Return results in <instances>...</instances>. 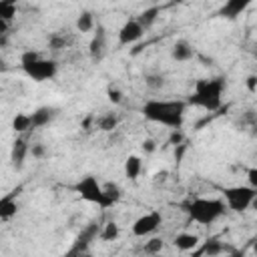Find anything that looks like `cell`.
<instances>
[{"instance_id":"13","label":"cell","mask_w":257,"mask_h":257,"mask_svg":"<svg viewBox=\"0 0 257 257\" xmlns=\"http://www.w3.org/2000/svg\"><path fill=\"white\" fill-rule=\"evenodd\" d=\"M247 6H249V2H247V0H229V2H225V4L221 6L219 14H221L223 18L235 20L237 16H241V12H245V8H247Z\"/></svg>"},{"instance_id":"3","label":"cell","mask_w":257,"mask_h":257,"mask_svg":"<svg viewBox=\"0 0 257 257\" xmlns=\"http://www.w3.org/2000/svg\"><path fill=\"white\" fill-rule=\"evenodd\" d=\"M227 211V203L221 199H207V197H199L193 199L187 205V213L189 219L199 223V225H211L217 219H221Z\"/></svg>"},{"instance_id":"25","label":"cell","mask_w":257,"mask_h":257,"mask_svg":"<svg viewBox=\"0 0 257 257\" xmlns=\"http://www.w3.org/2000/svg\"><path fill=\"white\" fill-rule=\"evenodd\" d=\"M68 42H70V40H68L64 34H60V32H52V34L48 36V48H50V50H62V48H66Z\"/></svg>"},{"instance_id":"30","label":"cell","mask_w":257,"mask_h":257,"mask_svg":"<svg viewBox=\"0 0 257 257\" xmlns=\"http://www.w3.org/2000/svg\"><path fill=\"white\" fill-rule=\"evenodd\" d=\"M38 58H40V54H38V52H34V50H24V52H22V56H20V64H22V66L32 64V62H36Z\"/></svg>"},{"instance_id":"28","label":"cell","mask_w":257,"mask_h":257,"mask_svg":"<svg viewBox=\"0 0 257 257\" xmlns=\"http://www.w3.org/2000/svg\"><path fill=\"white\" fill-rule=\"evenodd\" d=\"M16 16V4L14 2H0V20L10 22Z\"/></svg>"},{"instance_id":"8","label":"cell","mask_w":257,"mask_h":257,"mask_svg":"<svg viewBox=\"0 0 257 257\" xmlns=\"http://www.w3.org/2000/svg\"><path fill=\"white\" fill-rule=\"evenodd\" d=\"M98 233H100L98 223H88V225L80 231V235L76 237V241H74V245L70 247V251L66 253V257H80L82 253H86V249H88L90 241H92Z\"/></svg>"},{"instance_id":"1","label":"cell","mask_w":257,"mask_h":257,"mask_svg":"<svg viewBox=\"0 0 257 257\" xmlns=\"http://www.w3.org/2000/svg\"><path fill=\"white\" fill-rule=\"evenodd\" d=\"M185 110H187V102L185 100H147L143 104V114L145 118L165 124L171 131H177L183 126L185 120Z\"/></svg>"},{"instance_id":"19","label":"cell","mask_w":257,"mask_h":257,"mask_svg":"<svg viewBox=\"0 0 257 257\" xmlns=\"http://www.w3.org/2000/svg\"><path fill=\"white\" fill-rule=\"evenodd\" d=\"M161 14V8L159 6H151V8H145L139 16H137V22L147 30V28H151L153 24H155V20H157V16Z\"/></svg>"},{"instance_id":"32","label":"cell","mask_w":257,"mask_h":257,"mask_svg":"<svg viewBox=\"0 0 257 257\" xmlns=\"http://www.w3.org/2000/svg\"><path fill=\"white\" fill-rule=\"evenodd\" d=\"M183 141H185V137H183L181 128H177V131H171V137H169V145L181 147V145H183Z\"/></svg>"},{"instance_id":"40","label":"cell","mask_w":257,"mask_h":257,"mask_svg":"<svg viewBox=\"0 0 257 257\" xmlns=\"http://www.w3.org/2000/svg\"><path fill=\"white\" fill-rule=\"evenodd\" d=\"M253 253L257 255V239H255V243H253Z\"/></svg>"},{"instance_id":"7","label":"cell","mask_w":257,"mask_h":257,"mask_svg":"<svg viewBox=\"0 0 257 257\" xmlns=\"http://www.w3.org/2000/svg\"><path fill=\"white\" fill-rule=\"evenodd\" d=\"M163 223V217L159 211H149L145 215H141L135 223H133V235L137 237H147L151 233H155Z\"/></svg>"},{"instance_id":"33","label":"cell","mask_w":257,"mask_h":257,"mask_svg":"<svg viewBox=\"0 0 257 257\" xmlns=\"http://www.w3.org/2000/svg\"><path fill=\"white\" fill-rule=\"evenodd\" d=\"M141 149H143V153L151 155V153H155V151H157V143H155L153 139H145V141L141 143Z\"/></svg>"},{"instance_id":"37","label":"cell","mask_w":257,"mask_h":257,"mask_svg":"<svg viewBox=\"0 0 257 257\" xmlns=\"http://www.w3.org/2000/svg\"><path fill=\"white\" fill-rule=\"evenodd\" d=\"M92 120H96V118H92V116H86V118L82 120V126H84V128H90V124H92Z\"/></svg>"},{"instance_id":"15","label":"cell","mask_w":257,"mask_h":257,"mask_svg":"<svg viewBox=\"0 0 257 257\" xmlns=\"http://www.w3.org/2000/svg\"><path fill=\"white\" fill-rule=\"evenodd\" d=\"M16 195H18V191H12L10 195H6V197L0 199V219H2V221H8L10 217L16 215V211H18Z\"/></svg>"},{"instance_id":"36","label":"cell","mask_w":257,"mask_h":257,"mask_svg":"<svg viewBox=\"0 0 257 257\" xmlns=\"http://www.w3.org/2000/svg\"><path fill=\"white\" fill-rule=\"evenodd\" d=\"M167 175H169L167 171H159V173H155V179H153V181H155V183H159V181L163 183V181L167 179Z\"/></svg>"},{"instance_id":"6","label":"cell","mask_w":257,"mask_h":257,"mask_svg":"<svg viewBox=\"0 0 257 257\" xmlns=\"http://www.w3.org/2000/svg\"><path fill=\"white\" fill-rule=\"evenodd\" d=\"M22 70H24V74H26L28 78H32L34 82H44V80H50V78H54V76H56L58 66H56V62H54V60L38 58L36 62L22 66Z\"/></svg>"},{"instance_id":"42","label":"cell","mask_w":257,"mask_h":257,"mask_svg":"<svg viewBox=\"0 0 257 257\" xmlns=\"http://www.w3.org/2000/svg\"><path fill=\"white\" fill-rule=\"evenodd\" d=\"M255 58H257V52H255Z\"/></svg>"},{"instance_id":"18","label":"cell","mask_w":257,"mask_h":257,"mask_svg":"<svg viewBox=\"0 0 257 257\" xmlns=\"http://www.w3.org/2000/svg\"><path fill=\"white\" fill-rule=\"evenodd\" d=\"M141 171H143V161H141V157L128 155L126 161H124V175H126V179L137 181L139 175H141Z\"/></svg>"},{"instance_id":"4","label":"cell","mask_w":257,"mask_h":257,"mask_svg":"<svg viewBox=\"0 0 257 257\" xmlns=\"http://www.w3.org/2000/svg\"><path fill=\"white\" fill-rule=\"evenodd\" d=\"M223 197L227 203V209L235 211V213H243L247 209H251L253 199L257 197V191L249 185H237V187H225L223 189Z\"/></svg>"},{"instance_id":"11","label":"cell","mask_w":257,"mask_h":257,"mask_svg":"<svg viewBox=\"0 0 257 257\" xmlns=\"http://www.w3.org/2000/svg\"><path fill=\"white\" fill-rule=\"evenodd\" d=\"M225 251V245L219 241V237H209L191 257H219Z\"/></svg>"},{"instance_id":"24","label":"cell","mask_w":257,"mask_h":257,"mask_svg":"<svg viewBox=\"0 0 257 257\" xmlns=\"http://www.w3.org/2000/svg\"><path fill=\"white\" fill-rule=\"evenodd\" d=\"M118 225L114 223V221H106L104 225H102V231H100V239L102 241H114L116 237H118Z\"/></svg>"},{"instance_id":"35","label":"cell","mask_w":257,"mask_h":257,"mask_svg":"<svg viewBox=\"0 0 257 257\" xmlns=\"http://www.w3.org/2000/svg\"><path fill=\"white\" fill-rule=\"evenodd\" d=\"M245 86L249 92H255L257 90V74H249L247 80H245Z\"/></svg>"},{"instance_id":"29","label":"cell","mask_w":257,"mask_h":257,"mask_svg":"<svg viewBox=\"0 0 257 257\" xmlns=\"http://www.w3.org/2000/svg\"><path fill=\"white\" fill-rule=\"evenodd\" d=\"M106 96H108V100H110L112 104H120V102H122V92H120L116 86H112V84L106 88Z\"/></svg>"},{"instance_id":"41","label":"cell","mask_w":257,"mask_h":257,"mask_svg":"<svg viewBox=\"0 0 257 257\" xmlns=\"http://www.w3.org/2000/svg\"><path fill=\"white\" fill-rule=\"evenodd\" d=\"M80 257H92V255H90V253H82Z\"/></svg>"},{"instance_id":"34","label":"cell","mask_w":257,"mask_h":257,"mask_svg":"<svg viewBox=\"0 0 257 257\" xmlns=\"http://www.w3.org/2000/svg\"><path fill=\"white\" fill-rule=\"evenodd\" d=\"M247 181H249V187H253L257 191V167H251L247 171Z\"/></svg>"},{"instance_id":"26","label":"cell","mask_w":257,"mask_h":257,"mask_svg":"<svg viewBox=\"0 0 257 257\" xmlns=\"http://www.w3.org/2000/svg\"><path fill=\"white\" fill-rule=\"evenodd\" d=\"M163 247H165V241H163L161 237H151V239L145 243L143 251H145L147 255H159V253L163 251Z\"/></svg>"},{"instance_id":"5","label":"cell","mask_w":257,"mask_h":257,"mask_svg":"<svg viewBox=\"0 0 257 257\" xmlns=\"http://www.w3.org/2000/svg\"><path fill=\"white\" fill-rule=\"evenodd\" d=\"M76 191H78V195H80L84 201L94 203V205H98L100 209H108V207H112V203H110V201L106 199V195H104L102 185H100L98 179L92 177V175L82 177V179L76 183Z\"/></svg>"},{"instance_id":"16","label":"cell","mask_w":257,"mask_h":257,"mask_svg":"<svg viewBox=\"0 0 257 257\" xmlns=\"http://www.w3.org/2000/svg\"><path fill=\"white\" fill-rule=\"evenodd\" d=\"M28 145H26V141L24 139H16L14 143H12V151H10V161H12V165L16 167V169H20L22 165H24V159H26V155H28Z\"/></svg>"},{"instance_id":"21","label":"cell","mask_w":257,"mask_h":257,"mask_svg":"<svg viewBox=\"0 0 257 257\" xmlns=\"http://www.w3.org/2000/svg\"><path fill=\"white\" fill-rule=\"evenodd\" d=\"M92 28H94V16H92V12H88V10L80 12L78 18H76V30L78 32H90Z\"/></svg>"},{"instance_id":"22","label":"cell","mask_w":257,"mask_h":257,"mask_svg":"<svg viewBox=\"0 0 257 257\" xmlns=\"http://www.w3.org/2000/svg\"><path fill=\"white\" fill-rule=\"evenodd\" d=\"M12 128H14L16 133H24V131H30V128H32V118H30V114L18 112V114L12 118Z\"/></svg>"},{"instance_id":"39","label":"cell","mask_w":257,"mask_h":257,"mask_svg":"<svg viewBox=\"0 0 257 257\" xmlns=\"http://www.w3.org/2000/svg\"><path fill=\"white\" fill-rule=\"evenodd\" d=\"M251 209H253V211H255V213H257V197H255V199H253V203H251Z\"/></svg>"},{"instance_id":"12","label":"cell","mask_w":257,"mask_h":257,"mask_svg":"<svg viewBox=\"0 0 257 257\" xmlns=\"http://www.w3.org/2000/svg\"><path fill=\"white\" fill-rule=\"evenodd\" d=\"M54 116H56V108H54V106H38V108L30 114V118H32V128L46 126Z\"/></svg>"},{"instance_id":"27","label":"cell","mask_w":257,"mask_h":257,"mask_svg":"<svg viewBox=\"0 0 257 257\" xmlns=\"http://www.w3.org/2000/svg\"><path fill=\"white\" fill-rule=\"evenodd\" d=\"M145 84L153 90H159L165 86V76L161 72H149V74H145Z\"/></svg>"},{"instance_id":"10","label":"cell","mask_w":257,"mask_h":257,"mask_svg":"<svg viewBox=\"0 0 257 257\" xmlns=\"http://www.w3.org/2000/svg\"><path fill=\"white\" fill-rule=\"evenodd\" d=\"M104 52H106V32L102 26H96V32L88 44V54L92 60H100L104 56Z\"/></svg>"},{"instance_id":"20","label":"cell","mask_w":257,"mask_h":257,"mask_svg":"<svg viewBox=\"0 0 257 257\" xmlns=\"http://www.w3.org/2000/svg\"><path fill=\"white\" fill-rule=\"evenodd\" d=\"M94 122H96V128H98V131L110 133V131H114V128L118 126V116H116L114 112H106V114H100Z\"/></svg>"},{"instance_id":"17","label":"cell","mask_w":257,"mask_h":257,"mask_svg":"<svg viewBox=\"0 0 257 257\" xmlns=\"http://www.w3.org/2000/svg\"><path fill=\"white\" fill-rule=\"evenodd\" d=\"M173 245H175L179 251H193V249L199 245V237L193 235V233H179V235L173 239Z\"/></svg>"},{"instance_id":"14","label":"cell","mask_w":257,"mask_h":257,"mask_svg":"<svg viewBox=\"0 0 257 257\" xmlns=\"http://www.w3.org/2000/svg\"><path fill=\"white\" fill-rule=\"evenodd\" d=\"M171 56L177 62H187V60H191L195 56V50L187 40H177L173 44V48H171Z\"/></svg>"},{"instance_id":"31","label":"cell","mask_w":257,"mask_h":257,"mask_svg":"<svg viewBox=\"0 0 257 257\" xmlns=\"http://www.w3.org/2000/svg\"><path fill=\"white\" fill-rule=\"evenodd\" d=\"M30 155H32L34 159H44V157H46V147H44L42 143H36V145L30 147Z\"/></svg>"},{"instance_id":"2","label":"cell","mask_w":257,"mask_h":257,"mask_svg":"<svg viewBox=\"0 0 257 257\" xmlns=\"http://www.w3.org/2000/svg\"><path fill=\"white\" fill-rule=\"evenodd\" d=\"M225 90V78L217 76V78H201L195 84L193 94L189 96L187 104H195L201 106L209 112L217 110L221 106V96Z\"/></svg>"},{"instance_id":"38","label":"cell","mask_w":257,"mask_h":257,"mask_svg":"<svg viewBox=\"0 0 257 257\" xmlns=\"http://www.w3.org/2000/svg\"><path fill=\"white\" fill-rule=\"evenodd\" d=\"M225 257H245V255H243V251H229V255H225Z\"/></svg>"},{"instance_id":"9","label":"cell","mask_w":257,"mask_h":257,"mask_svg":"<svg viewBox=\"0 0 257 257\" xmlns=\"http://www.w3.org/2000/svg\"><path fill=\"white\" fill-rule=\"evenodd\" d=\"M143 34H145V28L137 22V18H131V20H126V22L120 26V30H118V44H122V46L133 44V42L141 40Z\"/></svg>"},{"instance_id":"23","label":"cell","mask_w":257,"mask_h":257,"mask_svg":"<svg viewBox=\"0 0 257 257\" xmlns=\"http://www.w3.org/2000/svg\"><path fill=\"white\" fill-rule=\"evenodd\" d=\"M102 189H104V195H106V199H108L112 205H116V203L120 201V197H122V191H120V187H118L116 183H104V185H102Z\"/></svg>"}]
</instances>
